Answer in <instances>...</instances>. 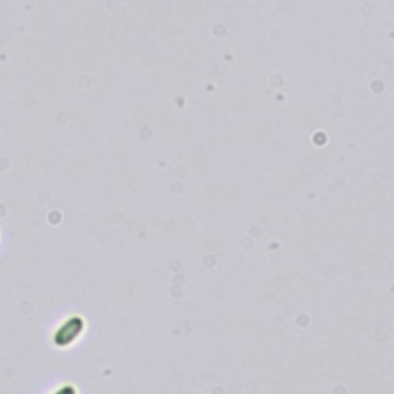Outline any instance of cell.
I'll return each instance as SVG.
<instances>
[{"label":"cell","instance_id":"1","mask_svg":"<svg viewBox=\"0 0 394 394\" xmlns=\"http://www.w3.org/2000/svg\"><path fill=\"white\" fill-rule=\"evenodd\" d=\"M82 331V320L79 318L69 319L64 325L59 328V331L54 336V342L59 346H67L76 339V336Z\"/></svg>","mask_w":394,"mask_h":394}]
</instances>
